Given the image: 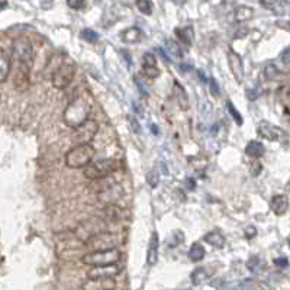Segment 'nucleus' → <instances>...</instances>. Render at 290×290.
I'll return each instance as SVG.
<instances>
[{"label": "nucleus", "instance_id": "3", "mask_svg": "<svg viewBox=\"0 0 290 290\" xmlns=\"http://www.w3.org/2000/svg\"><path fill=\"white\" fill-rule=\"evenodd\" d=\"M12 55L16 61V66H24L31 69L34 64V48L32 44L25 36H19L12 44Z\"/></svg>", "mask_w": 290, "mask_h": 290}, {"label": "nucleus", "instance_id": "38", "mask_svg": "<svg viewBox=\"0 0 290 290\" xmlns=\"http://www.w3.org/2000/svg\"><path fill=\"white\" fill-rule=\"evenodd\" d=\"M67 6L71 9H76V10H78V9L85 8L86 3L83 2V0H69V2H67Z\"/></svg>", "mask_w": 290, "mask_h": 290}, {"label": "nucleus", "instance_id": "11", "mask_svg": "<svg viewBox=\"0 0 290 290\" xmlns=\"http://www.w3.org/2000/svg\"><path fill=\"white\" fill-rule=\"evenodd\" d=\"M120 273L118 264L103 265V267H92L87 272V280H111Z\"/></svg>", "mask_w": 290, "mask_h": 290}, {"label": "nucleus", "instance_id": "32", "mask_svg": "<svg viewBox=\"0 0 290 290\" xmlns=\"http://www.w3.org/2000/svg\"><path fill=\"white\" fill-rule=\"evenodd\" d=\"M147 183L151 186V188H157L158 186V183H160V176H158V173L155 170H151L147 173Z\"/></svg>", "mask_w": 290, "mask_h": 290}, {"label": "nucleus", "instance_id": "33", "mask_svg": "<svg viewBox=\"0 0 290 290\" xmlns=\"http://www.w3.org/2000/svg\"><path fill=\"white\" fill-rule=\"evenodd\" d=\"M142 64H144V67H157V58L153 52H145Z\"/></svg>", "mask_w": 290, "mask_h": 290}, {"label": "nucleus", "instance_id": "18", "mask_svg": "<svg viewBox=\"0 0 290 290\" xmlns=\"http://www.w3.org/2000/svg\"><path fill=\"white\" fill-rule=\"evenodd\" d=\"M122 41L125 44H137L139 41H142L144 38V32L138 28V26H131L128 29H125L122 32Z\"/></svg>", "mask_w": 290, "mask_h": 290}, {"label": "nucleus", "instance_id": "25", "mask_svg": "<svg viewBox=\"0 0 290 290\" xmlns=\"http://www.w3.org/2000/svg\"><path fill=\"white\" fill-rule=\"evenodd\" d=\"M206 251H205V247L200 244V242H195L190 250H189V258L193 261V263H199V261H202L203 260V257H205Z\"/></svg>", "mask_w": 290, "mask_h": 290}, {"label": "nucleus", "instance_id": "41", "mask_svg": "<svg viewBox=\"0 0 290 290\" xmlns=\"http://www.w3.org/2000/svg\"><path fill=\"white\" fill-rule=\"evenodd\" d=\"M128 122L131 123V127H132V131H134V132H137V134L141 132V129H139V123H138V120L135 119L134 116H128Z\"/></svg>", "mask_w": 290, "mask_h": 290}, {"label": "nucleus", "instance_id": "40", "mask_svg": "<svg viewBox=\"0 0 290 290\" xmlns=\"http://www.w3.org/2000/svg\"><path fill=\"white\" fill-rule=\"evenodd\" d=\"M280 60L283 61V64L286 66V69H289V48H284L280 54Z\"/></svg>", "mask_w": 290, "mask_h": 290}, {"label": "nucleus", "instance_id": "17", "mask_svg": "<svg viewBox=\"0 0 290 290\" xmlns=\"http://www.w3.org/2000/svg\"><path fill=\"white\" fill-rule=\"evenodd\" d=\"M116 282L115 279L111 280H87L83 284V290H115Z\"/></svg>", "mask_w": 290, "mask_h": 290}, {"label": "nucleus", "instance_id": "36", "mask_svg": "<svg viewBox=\"0 0 290 290\" xmlns=\"http://www.w3.org/2000/svg\"><path fill=\"white\" fill-rule=\"evenodd\" d=\"M261 94V87H254V89H248L247 90V97L250 100H256L257 97Z\"/></svg>", "mask_w": 290, "mask_h": 290}, {"label": "nucleus", "instance_id": "9", "mask_svg": "<svg viewBox=\"0 0 290 290\" xmlns=\"http://www.w3.org/2000/svg\"><path fill=\"white\" fill-rule=\"evenodd\" d=\"M105 231H106V221L89 219V221L83 222V223L77 228L76 235L86 244L89 239L96 237V235L100 234V232H105Z\"/></svg>", "mask_w": 290, "mask_h": 290}, {"label": "nucleus", "instance_id": "47", "mask_svg": "<svg viewBox=\"0 0 290 290\" xmlns=\"http://www.w3.org/2000/svg\"><path fill=\"white\" fill-rule=\"evenodd\" d=\"M180 69L183 70V71H186V69H188V71H189V70L192 69V66H190V64H189V66H186V64H183V66L180 67Z\"/></svg>", "mask_w": 290, "mask_h": 290}, {"label": "nucleus", "instance_id": "37", "mask_svg": "<svg viewBox=\"0 0 290 290\" xmlns=\"http://www.w3.org/2000/svg\"><path fill=\"white\" fill-rule=\"evenodd\" d=\"M261 170H263V165H261L260 162L251 161V164H250V171H251L253 176H258V174L261 173Z\"/></svg>", "mask_w": 290, "mask_h": 290}, {"label": "nucleus", "instance_id": "23", "mask_svg": "<svg viewBox=\"0 0 290 290\" xmlns=\"http://www.w3.org/2000/svg\"><path fill=\"white\" fill-rule=\"evenodd\" d=\"M208 242V244H211L212 247L215 248H223L225 247V237L222 235L221 232H218V231H211V232H208L205 235V238H203Z\"/></svg>", "mask_w": 290, "mask_h": 290}, {"label": "nucleus", "instance_id": "31", "mask_svg": "<svg viewBox=\"0 0 290 290\" xmlns=\"http://www.w3.org/2000/svg\"><path fill=\"white\" fill-rule=\"evenodd\" d=\"M226 109H228V112L231 113V116L234 118V120H235V122H237L238 125H242V122H244V120H242V116H241V113L237 111V108H235V106L232 105V102H231V100H228V102H226Z\"/></svg>", "mask_w": 290, "mask_h": 290}, {"label": "nucleus", "instance_id": "28", "mask_svg": "<svg viewBox=\"0 0 290 290\" xmlns=\"http://www.w3.org/2000/svg\"><path fill=\"white\" fill-rule=\"evenodd\" d=\"M264 77L268 81H274L280 77V70L276 67V64L273 63H268L264 69Z\"/></svg>", "mask_w": 290, "mask_h": 290}, {"label": "nucleus", "instance_id": "26", "mask_svg": "<svg viewBox=\"0 0 290 290\" xmlns=\"http://www.w3.org/2000/svg\"><path fill=\"white\" fill-rule=\"evenodd\" d=\"M254 15V10L248 6H238L234 10V20L235 22H245L248 19H251Z\"/></svg>", "mask_w": 290, "mask_h": 290}, {"label": "nucleus", "instance_id": "10", "mask_svg": "<svg viewBox=\"0 0 290 290\" xmlns=\"http://www.w3.org/2000/svg\"><path fill=\"white\" fill-rule=\"evenodd\" d=\"M123 188L120 186L119 183H111L109 186L103 188L99 195H97V199L99 202H102L106 206H113L119 199H122L123 196Z\"/></svg>", "mask_w": 290, "mask_h": 290}, {"label": "nucleus", "instance_id": "49", "mask_svg": "<svg viewBox=\"0 0 290 290\" xmlns=\"http://www.w3.org/2000/svg\"><path fill=\"white\" fill-rule=\"evenodd\" d=\"M6 6H8V3H5V2L2 3V2H0V10H2V9H5Z\"/></svg>", "mask_w": 290, "mask_h": 290}, {"label": "nucleus", "instance_id": "14", "mask_svg": "<svg viewBox=\"0 0 290 290\" xmlns=\"http://www.w3.org/2000/svg\"><path fill=\"white\" fill-rule=\"evenodd\" d=\"M31 69L24 67V66H16V71H15V87L19 92H25L29 89L31 85Z\"/></svg>", "mask_w": 290, "mask_h": 290}, {"label": "nucleus", "instance_id": "7", "mask_svg": "<svg viewBox=\"0 0 290 290\" xmlns=\"http://www.w3.org/2000/svg\"><path fill=\"white\" fill-rule=\"evenodd\" d=\"M118 244H119V237L115 232L105 231L89 239L85 245L90 248L92 251H108V250H115L118 247Z\"/></svg>", "mask_w": 290, "mask_h": 290}, {"label": "nucleus", "instance_id": "22", "mask_svg": "<svg viewBox=\"0 0 290 290\" xmlns=\"http://www.w3.org/2000/svg\"><path fill=\"white\" fill-rule=\"evenodd\" d=\"M174 34L177 35L181 43L184 45H192L193 43V38H195V32H193V28L192 26H183V28H177L174 31Z\"/></svg>", "mask_w": 290, "mask_h": 290}, {"label": "nucleus", "instance_id": "16", "mask_svg": "<svg viewBox=\"0 0 290 290\" xmlns=\"http://www.w3.org/2000/svg\"><path fill=\"white\" fill-rule=\"evenodd\" d=\"M270 208L276 215H284L289 209V199L286 195H276L270 200Z\"/></svg>", "mask_w": 290, "mask_h": 290}, {"label": "nucleus", "instance_id": "35", "mask_svg": "<svg viewBox=\"0 0 290 290\" xmlns=\"http://www.w3.org/2000/svg\"><path fill=\"white\" fill-rule=\"evenodd\" d=\"M209 89H211V93L214 94L215 97H218L219 93H221V89H219V85L215 78H211L209 80Z\"/></svg>", "mask_w": 290, "mask_h": 290}, {"label": "nucleus", "instance_id": "29", "mask_svg": "<svg viewBox=\"0 0 290 290\" xmlns=\"http://www.w3.org/2000/svg\"><path fill=\"white\" fill-rule=\"evenodd\" d=\"M81 38L85 39V41H87V43L90 44H94L99 41V34L96 32V31H93V29H83L81 31Z\"/></svg>", "mask_w": 290, "mask_h": 290}, {"label": "nucleus", "instance_id": "46", "mask_svg": "<svg viewBox=\"0 0 290 290\" xmlns=\"http://www.w3.org/2000/svg\"><path fill=\"white\" fill-rule=\"evenodd\" d=\"M120 54H123V55H125V61L128 63V66H131V64H132V60H131V54H128L127 51H120Z\"/></svg>", "mask_w": 290, "mask_h": 290}, {"label": "nucleus", "instance_id": "21", "mask_svg": "<svg viewBox=\"0 0 290 290\" xmlns=\"http://www.w3.org/2000/svg\"><path fill=\"white\" fill-rule=\"evenodd\" d=\"M265 153V147L263 145V142H260V141H250L245 147V154L250 155V157H253V158H260V157H263Z\"/></svg>", "mask_w": 290, "mask_h": 290}, {"label": "nucleus", "instance_id": "42", "mask_svg": "<svg viewBox=\"0 0 290 290\" xmlns=\"http://www.w3.org/2000/svg\"><path fill=\"white\" fill-rule=\"evenodd\" d=\"M274 264L277 265V267L286 268V267L289 265V261H287V258H286V257H280V258H276V260H274Z\"/></svg>", "mask_w": 290, "mask_h": 290}, {"label": "nucleus", "instance_id": "1", "mask_svg": "<svg viewBox=\"0 0 290 290\" xmlns=\"http://www.w3.org/2000/svg\"><path fill=\"white\" fill-rule=\"evenodd\" d=\"M90 112L92 108L90 105L86 102L83 97H76L74 100H71L69 103V106L66 108V111L63 113V120L64 123L71 128L73 131L77 129L78 127H81L86 120H89L90 118Z\"/></svg>", "mask_w": 290, "mask_h": 290}, {"label": "nucleus", "instance_id": "48", "mask_svg": "<svg viewBox=\"0 0 290 290\" xmlns=\"http://www.w3.org/2000/svg\"><path fill=\"white\" fill-rule=\"evenodd\" d=\"M154 131V134H158V131H157V125H151V132Z\"/></svg>", "mask_w": 290, "mask_h": 290}, {"label": "nucleus", "instance_id": "8", "mask_svg": "<svg viewBox=\"0 0 290 290\" xmlns=\"http://www.w3.org/2000/svg\"><path fill=\"white\" fill-rule=\"evenodd\" d=\"M97 131H99V123H97L96 120H86L81 127L74 129V132H73V141L76 142V145H90V142H92L94 137H96Z\"/></svg>", "mask_w": 290, "mask_h": 290}, {"label": "nucleus", "instance_id": "20", "mask_svg": "<svg viewBox=\"0 0 290 290\" xmlns=\"http://www.w3.org/2000/svg\"><path fill=\"white\" fill-rule=\"evenodd\" d=\"M173 87H174V96H176V100L180 105V108L184 111L189 108V99H188V93L184 90V87L180 85L177 80H174L173 83Z\"/></svg>", "mask_w": 290, "mask_h": 290}, {"label": "nucleus", "instance_id": "6", "mask_svg": "<svg viewBox=\"0 0 290 290\" xmlns=\"http://www.w3.org/2000/svg\"><path fill=\"white\" fill-rule=\"evenodd\" d=\"M76 74V66L74 63L70 61H64L63 64H60L57 69L54 70L51 76L52 86L58 90H64L66 87H69L73 77Z\"/></svg>", "mask_w": 290, "mask_h": 290}, {"label": "nucleus", "instance_id": "45", "mask_svg": "<svg viewBox=\"0 0 290 290\" xmlns=\"http://www.w3.org/2000/svg\"><path fill=\"white\" fill-rule=\"evenodd\" d=\"M135 83H137L138 90H139V92H141L142 94H145V96H147V94H148V90H147V89H145V86L142 85L141 81H139V78H138V77H135Z\"/></svg>", "mask_w": 290, "mask_h": 290}, {"label": "nucleus", "instance_id": "27", "mask_svg": "<svg viewBox=\"0 0 290 290\" xmlns=\"http://www.w3.org/2000/svg\"><path fill=\"white\" fill-rule=\"evenodd\" d=\"M190 279H192V283H193L195 286L202 284V283L206 282V280L209 279V272L206 270L205 267H199V268H196V270L192 273Z\"/></svg>", "mask_w": 290, "mask_h": 290}, {"label": "nucleus", "instance_id": "13", "mask_svg": "<svg viewBox=\"0 0 290 290\" xmlns=\"http://www.w3.org/2000/svg\"><path fill=\"white\" fill-rule=\"evenodd\" d=\"M226 57H228V64H230L231 73L234 74L235 80L238 83H242L244 81V76H245V70H244V64H242L241 55H239L238 52L234 51V50H230Z\"/></svg>", "mask_w": 290, "mask_h": 290}, {"label": "nucleus", "instance_id": "24", "mask_svg": "<svg viewBox=\"0 0 290 290\" xmlns=\"http://www.w3.org/2000/svg\"><path fill=\"white\" fill-rule=\"evenodd\" d=\"M164 54L167 57H171V58H181L183 57V51H181V47L176 41H171V39H167L165 44H164Z\"/></svg>", "mask_w": 290, "mask_h": 290}, {"label": "nucleus", "instance_id": "12", "mask_svg": "<svg viewBox=\"0 0 290 290\" xmlns=\"http://www.w3.org/2000/svg\"><path fill=\"white\" fill-rule=\"evenodd\" d=\"M257 134L261 138H264V139H268V141H280L286 135L282 128L276 127V125L267 122V120H261L257 125Z\"/></svg>", "mask_w": 290, "mask_h": 290}, {"label": "nucleus", "instance_id": "15", "mask_svg": "<svg viewBox=\"0 0 290 290\" xmlns=\"http://www.w3.org/2000/svg\"><path fill=\"white\" fill-rule=\"evenodd\" d=\"M158 247H160V241H158V234L154 231L150 238L148 250H147V264L154 265L158 261Z\"/></svg>", "mask_w": 290, "mask_h": 290}, {"label": "nucleus", "instance_id": "39", "mask_svg": "<svg viewBox=\"0 0 290 290\" xmlns=\"http://www.w3.org/2000/svg\"><path fill=\"white\" fill-rule=\"evenodd\" d=\"M258 265H260V260H258L257 257H253V258L248 261V268H250L251 272H257V270H258Z\"/></svg>", "mask_w": 290, "mask_h": 290}, {"label": "nucleus", "instance_id": "5", "mask_svg": "<svg viewBox=\"0 0 290 290\" xmlns=\"http://www.w3.org/2000/svg\"><path fill=\"white\" fill-rule=\"evenodd\" d=\"M118 161L113 158H100L92 161L87 167H85V176L90 180L106 179L109 174L116 170Z\"/></svg>", "mask_w": 290, "mask_h": 290}, {"label": "nucleus", "instance_id": "19", "mask_svg": "<svg viewBox=\"0 0 290 290\" xmlns=\"http://www.w3.org/2000/svg\"><path fill=\"white\" fill-rule=\"evenodd\" d=\"M12 70V60L6 52H0V83H5L8 80Z\"/></svg>", "mask_w": 290, "mask_h": 290}, {"label": "nucleus", "instance_id": "2", "mask_svg": "<svg viewBox=\"0 0 290 290\" xmlns=\"http://www.w3.org/2000/svg\"><path fill=\"white\" fill-rule=\"evenodd\" d=\"M94 154H96V150L92 145H76L66 154V164L67 167L74 170L85 169L93 161Z\"/></svg>", "mask_w": 290, "mask_h": 290}, {"label": "nucleus", "instance_id": "4", "mask_svg": "<svg viewBox=\"0 0 290 290\" xmlns=\"http://www.w3.org/2000/svg\"><path fill=\"white\" fill-rule=\"evenodd\" d=\"M120 260V251L118 248L108 251H90L81 257L83 264L90 267H103V265L118 264Z\"/></svg>", "mask_w": 290, "mask_h": 290}, {"label": "nucleus", "instance_id": "43", "mask_svg": "<svg viewBox=\"0 0 290 290\" xmlns=\"http://www.w3.org/2000/svg\"><path fill=\"white\" fill-rule=\"evenodd\" d=\"M219 290H241L239 289V286L237 284H232V283H223Z\"/></svg>", "mask_w": 290, "mask_h": 290}, {"label": "nucleus", "instance_id": "34", "mask_svg": "<svg viewBox=\"0 0 290 290\" xmlns=\"http://www.w3.org/2000/svg\"><path fill=\"white\" fill-rule=\"evenodd\" d=\"M144 74L148 78L154 80V78L160 76V70H158V67H144Z\"/></svg>", "mask_w": 290, "mask_h": 290}, {"label": "nucleus", "instance_id": "44", "mask_svg": "<svg viewBox=\"0 0 290 290\" xmlns=\"http://www.w3.org/2000/svg\"><path fill=\"white\" fill-rule=\"evenodd\" d=\"M256 235H257V230L254 226H248L247 230H245V237H247L248 239L254 238Z\"/></svg>", "mask_w": 290, "mask_h": 290}, {"label": "nucleus", "instance_id": "30", "mask_svg": "<svg viewBox=\"0 0 290 290\" xmlns=\"http://www.w3.org/2000/svg\"><path fill=\"white\" fill-rule=\"evenodd\" d=\"M137 8L141 13H144V15H151L154 10V5L151 2H148V0H139V2H137Z\"/></svg>", "mask_w": 290, "mask_h": 290}]
</instances>
